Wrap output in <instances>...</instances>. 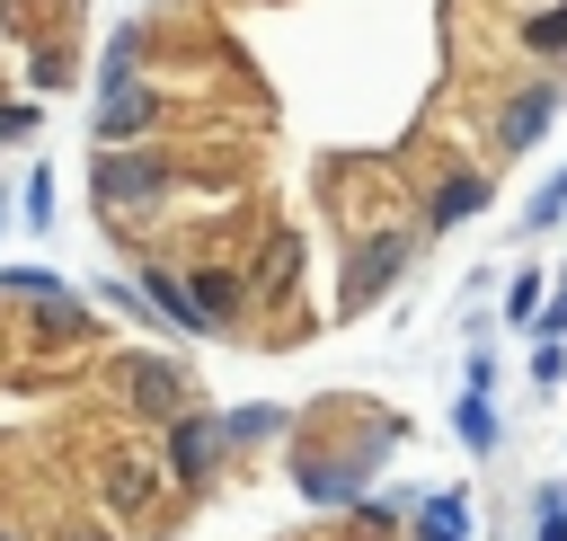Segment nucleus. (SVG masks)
<instances>
[{"label":"nucleus","instance_id":"nucleus-9","mask_svg":"<svg viewBox=\"0 0 567 541\" xmlns=\"http://www.w3.org/2000/svg\"><path fill=\"white\" fill-rule=\"evenodd\" d=\"M27 319L53 337V346H71V337H89V310H80V293H53V302H27Z\"/></svg>","mask_w":567,"mask_h":541},{"label":"nucleus","instance_id":"nucleus-15","mask_svg":"<svg viewBox=\"0 0 567 541\" xmlns=\"http://www.w3.org/2000/svg\"><path fill=\"white\" fill-rule=\"evenodd\" d=\"M292 266H301V248H292V231H275V239H266V266H257V293H284Z\"/></svg>","mask_w":567,"mask_h":541},{"label":"nucleus","instance_id":"nucleus-3","mask_svg":"<svg viewBox=\"0 0 567 541\" xmlns=\"http://www.w3.org/2000/svg\"><path fill=\"white\" fill-rule=\"evenodd\" d=\"M151 124H159V89H142V80H115V89H97V115H89L97 151H124V142H142Z\"/></svg>","mask_w":567,"mask_h":541},{"label":"nucleus","instance_id":"nucleus-6","mask_svg":"<svg viewBox=\"0 0 567 541\" xmlns=\"http://www.w3.org/2000/svg\"><path fill=\"white\" fill-rule=\"evenodd\" d=\"M399 266H408V231H372V239H363V257L346 266V302H372Z\"/></svg>","mask_w":567,"mask_h":541},{"label":"nucleus","instance_id":"nucleus-14","mask_svg":"<svg viewBox=\"0 0 567 541\" xmlns=\"http://www.w3.org/2000/svg\"><path fill=\"white\" fill-rule=\"evenodd\" d=\"M257 435H284V408H230V417H221V443H230V452L257 443Z\"/></svg>","mask_w":567,"mask_h":541},{"label":"nucleus","instance_id":"nucleus-1","mask_svg":"<svg viewBox=\"0 0 567 541\" xmlns=\"http://www.w3.org/2000/svg\"><path fill=\"white\" fill-rule=\"evenodd\" d=\"M168 186H177V151L124 142V151H97V160H89L97 213H151V204H168Z\"/></svg>","mask_w":567,"mask_h":541},{"label":"nucleus","instance_id":"nucleus-10","mask_svg":"<svg viewBox=\"0 0 567 541\" xmlns=\"http://www.w3.org/2000/svg\"><path fill=\"white\" fill-rule=\"evenodd\" d=\"M9 204H18V213H27V231H53V169H44V160H35V169H27V177H18V195H9Z\"/></svg>","mask_w":567,"mask_h":541},{"label":"nucleus","instance_id":"nucleus-16","mask_svg":"<svg viewBox=\"0 0 567 541\" xmlns=\"http://www.w3.org/2000/svg\"><path fill=\"white\" fill-rule=\"evenodd\" d=\"M133 62H142V27H115V44H106V89L133 80Z\"/></svg>","mask_w":567,"mask_h":541},{"label":"nucleus","instance_id":"nucleus-8","mask_svg":"<svg viewBox=\"0 0 567 541\" xmlns=\"http://www.w3.org/2000/svg\"><path fill=\"white\" fill-rule=\"evenodd\" d=\"M151 488H159V479H151L133 452H115V461H106V506H115V514H142V506H151Z\"/></svg>","mask_w":567,"mask_h":541},{"label":"nucleus","instance_id":"nucleus-11","mask_svg":"<svg viewBox=\"0 0 567 541\" xmlns=\"http://www.w3.org/2000/svg\"><path fill=\"white\" fill-rule=\"evenodd\" d=\"M416 532H425V541H470V506H461V497H425V506H416Z\"/></svg>","mask_w":567,"mask_h":541},{"label":"nucleus","instance_id":"nucleus-5","mask_svg":"<svg viewBox=\"0 0 567 541\" xmlns=\"http://www.w3.org/2000/svg\"><path fill=\"white\" fill-rule=\"evenodd\" d=\"M177 284H186V302H195L204 328H230L239 302H248V275H230V266H195V275H177Z\"/></svg>","mask_w":567,"mask_h":541},{"label":"nucleus","instance_id":"nucleus-2","mask_svg":"<svg viewBox=\"0 0 567 541\" xmlns=\"http://www.w3.org/2000/svg\"><path fill=\"white\" fill-rule=\"evenodd\" d=\"M221 452H230V443H221V417H204V408H186V417L159 426V461H168L177 488H204V479L221 470Z\"/></svg>","mask_w":567,"mask_h":541},{"label":"nucleus","instance_id":"nucleus-13","mask_svg":"<svg viewBox=\"0 0 567 541\" xmlns=\"http://www.w3.org/2000/svg\"><path fill=\"white\" fill-rule=\"evenodd\" d=\"M478 204H487V186H478V177H452V186L434 195V213H425V231H443V222H461V213H478Z\"/></svg>","mask_w":567,"mask_h":541},{"label":"nucleus","instance_id":"nucleus-27","mask_svg":"<svg viewBox=\"0 0 567 541\" xmlns=\"http://www.w3.org/2000/svg\"><path fill=\"white\" fill-rule=\"evenodd\" d=\"M0 541H18V532H9V523H0Z\"/></svg>","mask_w":567,"mask_h":541},{"label":"nucleus","instance_id":"nucleus-25","mask_svg":"<svg viewBox=\"0 0 567 541\" xmlns=\"http://www.w3.org/2000/svg\"><path fill=\"white\" fill-rule=\"evenodd\" d=\"M0 222H9V186H0Z\"/></svg>","mask_w":567,"mask_h":541},{"label":"nucleus","instance_id":"nucleus-20","mask_svg":"<svg viewBox=\"0 0 567 541\" xmlns=\"http://www.w3.org/2000/svg\"><path fill=\"white\" fill-rule=\"evenodd\" d=\"M35 124H44V98H9L0 106V142H27Z\"/></svg>","mask_w":567,"mask_h":541},{"label":"nucleus","instance_id":"nucleus-21","mask_svg":"<svg viewBox=\"0 0 567 541\" xmlns=\"http://www.w3.org/2000/svg\"><path fill=\"white\" fill-rule=\"evenodd\" d=\"M558 213H567V177H549V186H540V195H532V231H549V222H558Z\"/></svg>","mask_w":567,"mask_h":541},{"label":"nucleus","instance_id":"nucleus-17","mask_svg":"<svg viewBox=\"0 0 567 541\" xmlns=\"http://www.w3.org/2000/svg\"><path fill=\"white\" fill-rule=\"evenodd\" d=\"M27 80H35V98H44V89H62V80H71V44H44V53L27 62Z\"/></svg>","mask_w":567,"mask_h":541},{"label":"nucleus","instance_id":"nucleus-12","mask_svg":"<svg viewBox=\"0 0 567 541\" xmlns=\"http://www.w3.org/2000/svg\"><path fill=\"white\" fill-rule=\"evenodd\" d=\"M0 293H9V302H53V293H71V284H62L53 266H0Z\"/></svg>","mask_w":567,"mask_h":541},{"label":"nucleus","instance_id":"nucleus-24","mask_svg":"<svg viewBox=\"0 0 567 541\" xmlns=\"http://www.w3.org/2000/svg\"><path fill=\"white\" fill-rule=\"evenodd\" d=\"M540 541H567V514H558V497H540Z\"/></svg>","mask_w":567,"mask_h":541},{"label":"nucleus","instance_id":"nucleus-19","mask_svg":"<svg viewBox=\"0 0 567 541\" xmlns=\"http://www.w3.org/2000/svg\"><path fill=\"white\" fill-rule=\"evenodd\" d=\"M532 53H567V9H532Z\"/></svg>","mask_w":567,"mask_h":541},{"label":"nucleus","instance_id":"nucleus-18","mask_svg":"<svg viewBox=\"0 0 567 541\" xmlns=\"http://www.w3.org/2000/svg\"><path fill=\"white\" fill-rule=\"evenodd\" d=\"M461 443H478V452L496 443V408H487V399H470V390H461Z\"/></svg>","mask_w":567,"mask_h":541},{"label":"nucleus","instance_id":"nucleus-23","mask_svg":"<svg viewBox=\"0 0 567 541\" xmlns=\"http://www.w3.org/2000/svg\"><path fill=\"white\" fill-rule=\"evenodd\" d=\"M505 310H514V319H532V310H540V275H514V293H505Z\"/></svg>","mask_w":567,"mask_h":541},{"label":"nucleus","instance_id":"nucleus-22","mask_svg":"<svg viewBox=\"0 0 567 541\" xmlns=\"http://www.w3.org/2000/svg\"><path fill=\"white\" fill-rule=\"evenodd\" d=\"M532 328H540V346H558V337H567V284H558V302H540V310H532Z\"/></svg>","mask_w":567,"mask_h":541},{"label":"nucleus","instance_id":"nucleus-4","mask_svg":"<svg viewBox=\"0 0 567 541\" xmlns=\"http://www.w3.org/2000/svg\"><path fill=\"white\" fill-rule=\"evenodd\" d=\"M124 390H133V408L159 417V426L186 417V372H177L168 355H133V364H124Z\"/></svg>","mask_w":567,"mask_h":541},{"label":"nucleus","instance_id":"nucleus-26","mask_svg":"<svg viewBox=\"0 0 567 541\" xmlns=\"http://www.w3.org/2000/svg\"><path fill=\"white\" fill-rule=\"evenodd\" d=\"M71 541H106V532H71Z\"/></svg>","mask_w":567,"mask_h":541},{"label":"nucleus","instance_id":"nucleus-7","mask_svg":"<svg viewBox=\"0 0 567 541\" xmlns=\"http://www.w3.org/2000/svg\"><path fill=\"white\" fill-rule=\"evenodd\" d=\"M549 106H558V89H549V80H540V89H523V98L505 106L496 142H505V151H532V142H540V124H549Z\"/></svg>","mask_w":567,"mask_h":541}]
</instances>
